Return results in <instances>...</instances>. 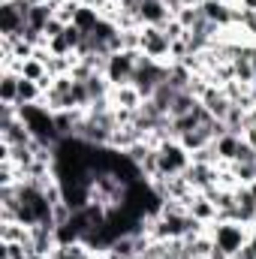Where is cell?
<instances>
[{
  "instance_id": "cell-1",
  "label": "cell",
  "mask_w": 256,
  "mask_h": 259,
  "mask_svg": "<svg viewBox=\"0 0 256 259\" xmlns=\"http://www.w3.org/2000/svg\"><path fill=\"white\" fill-rule=\"evenodd\" d=\"M208 232L214 238V247H220L229 256L241 253L244 244H247V238H250V226H244L238 220H217V223L208 226Z\"/></svg>"
},
{
  "instance_id": "cell-2",
  "label": "cell",
  "mask_w": 256,
  "mask_h": 259,
  "mask_svg": "<svg viewBox=\"0 0 256 259\" xmlns=\"http://www.w3.org/2000/svg\"><path fill=\"white\" fill-rule=\"evenodd\" d=\"M157 160H160V175H184L193 163V154L178 142V139H166L157 148Z\"/></svg>"
},
{
  "instance_id": "cell-3",
  "label": "cell",
  "mask_w": 256,
  "mask_h": 259,
  "mask_svg": "<svg viewBox=\"0 0 256 259\" xmlns=\"http://www.w3.org/2000/svg\"><path fill=\"white\" fill-rule=\"evenodd\" d=\"M166 75H169V64H157V61H151V58L142 55V61L136 66V75H133V84L142 94V100H151L154 91L166 81Z\"/></svg>"
},
{
  "instance_id": "cell-4",
  "label": "cell",
  "mask_w": 256,
  "mask_h": 259,
  "mask_svg": "<svg viewBox=\"0 0 256 259\" xmlns=\"http://www.w3.org/2000/svg\"><path fill=\"white\" fill-rule=\"evenodd\" d=\"M142 61V52H115L109 55L106 61V78L112 88H121V84H133V75H136V66Z\"/></svg>"
},
{
  "instance_id": "cell-5",
  "label": "cell",
  "mask_w": 256,
  "mask_h": 259,
  "mask_svg": "<svg viewBox=\"0 0 256 259\" xmlns=\"http://www.w3.org/2000/svg\"><path fill=\"white\" fill-rule=\"evenodd\" d=\"M139 52H142L145 58L157 61V64H172V58H169L172 39L163 33V27H148V24H142V46H139Z\"/></svg>"
},
{
  "instance_id": "cell-6",
  "label": "cell",
  "mask_w": 256,
  "mask_h": 259,
  "mask_svg": "<svg viewBox=\"0 0 256 259\" xmlns=\"http://www.w3.org/2000/svg\"><path fill=\"white\" fill-rule=\"evenodd\" d=\"M199 103L217 118V121H223L226 115H229V109H232V100L226 97V91L223 88H217V84H208V91L199 97Z\"/></svg>"
},
{
  "instance_id": "cell-7",
  "label": "cell",
  "mask_w": 256,
  "mask_h": 259,
  "mask_svg": "<svg viewBox=\"0 0 256 259\" xmlns=\"http://www.w3.org/2000/svg\"><path fill=\"white\" fill-rule=\"evenodd\" d=\"M217 169L220 166H208V163H190V169L184 172V178L190 181V187L196 193H205L208 187L217 184Z\"/></svg>"
},
{
  "instance_id": "cell-8",
  "label": "cell",
  "mask_w": 256,
  "mask_h": 259,
  "mask_svg": "<svg viewBox=\"0 0 256 259\" xmlns=\"http://www.w3.org/2000/svg\"><path fill=\"white\" fill-rule=\"evenodd\" d=\"M169 18H172V12H169V6H166L163 0H142V3H139V21H142V24H148V27H163Z\"/></svg>"
},
{
  "instance_id": "cell-9",
  "label": "cell",
  "mask_w": 256,
  "mask_h": 259,
  "mask_svg": "<svg viewBox=\"0 0 256 259\" xmlns=\"http://www.w3.org/2000/svg\"><path fill=\"white\" fill-rule=\"evenodd\" d=\"M187 214H190L193 220L205 223V226L217 223V205H214L205 193H193L190 196V202H187Z\"/></svg>"
},
{
  "instance_id": "cell-10",
  "label": "cell",
  "mask_w": 256,
  "mask_h": 259,
  "mask_svg": "<svg viewBox=\"0 0 256 259\" xmlns=\"http://www.w3.org/2000/svg\"><path fill=\"white\" fill-rule=\"evenodd\" d=\"M241 133H232V130H226L220 139H214V154H217V160L220 163H235V157H238V151H241Z\"/></svg>"
},
{
  "instance_id": "cell-11",
  "label": "cell",
  "mask_w": 256,
  "mask_h": 259,
  "mask_svg": "<svg viewBox=\"0 0 256 259\" xmlns=\"http://www.w3.org/2000/svg\"><path fill=\"white\" fill-rule=\"evenodd\" d=\"M109 100H112V106L115 109H130V112H136V109H142V94L136 91V84H121V88H112V94H109Z\"/></svg>"
},
{
  "instance_id": "cell-12",
  "label": "cell",
  "mask_w": 256,
  "mask_h": 259,
  "mask_svg": "<svg viewBox=\"0 0 256 259\" xmlns=\"http://www.w3.org/2000/svg\"><path fill=\"white\" fill-rule=\"evenodd\" d=\"M18 88H21L18 72H0V106H18Z\"/></svg>"
},
{
  "instance_id": "cell-13",
  "label": "cell",
  "mask_w": 256,
  "mask_h": 259,
  "mask_svg": "<svg viewBox=\"0 0 256 259\" xmlns=\"http://www.w3.org/2000/svg\"><path fill=\"white\" fill-rule=\"evenodd\" d=\"M0 241H15L30 250L33 235H30V226H24V223H0Z\"/></svg>"
},
{
  "instance_id": "cell-14",
  "label": "cell",
  "mask_w": 256,
  "mask_h": 259,
  "mask_svg": "<svg viewBox=\"0 0 256 259\" xmlns=\"http://www.w3.org/2000/svg\"><path fill=\"white\" fill-rule=\"evenodd\" d=\"M106 256H109V259H136V256H139L136 235H121V238H115V241L109 244Z\"/></svg>"
},
{
  "instance_id": "cell-15",
  "label": "cell",
  "mask_w": 256,
  "mask_h": 259,
  "mask_svg": "<svg viewBox=\"0 0 256 259\" xmlns=\"http://www.w3.org/2000/svg\"><path fill=\"white\" fill-rule=\"evenodd\" d=\"M232 69H235V81H241V84H253V61H250V46H244V49L235 55Z\"/></svg>"
},
{
  "instance_id": "cell-16",
  "label": "cell",
  "mask_w": 256,
  "mask_h": 259,
  "mask_svg": "<svg viewBox=\"0 0 256 259\" xmlns=\"http://www.w3.org/2000/svg\"><path fill=\"white\" fill-rule=\"evenodd\" d=\"M55 18V9L49 6V3H39V6H30L27 9V27H33V30H46V24Z\"/></svg>"
},
{
  "instance_id": "cell-17",
  "label": "cell",
  "mask_w": 256,
  "mask_h": 259,
  "mask_svg": "<svg viewBox=\"0 0 256 259\" xmlns=\"http://www.w3.org/2000/svg\"><path fill=\"white\" fill-rule=\"evenodd\" d=\"M72 24L88 36V33H94V30H97V24H100V12H97V9H91V6H78V9H75V18H72Z\"/></svg>"
},
{
  "instance_id": "cell-18",
  "label": "cell",
  "mask_w": 256,
  "mask_h": 259,
  "mask_svg": "<svg viewBox=\"0 0 256 259\" xmlns=\"http://www.w3.org/2000/svg\"><path fill=\"white\" fill-rule=\"evenodd\" d=\"M42 88L36 84V81H27V78H21V88H18V106H39L42 103Z\"/></svg>"
},
{
  "instance_id": "cell-19",
  "label": "cell",
  "mask_w": 256,
  "mask_h": 259,
  "mask_svg": "<svg viewBox=\"0 0 256 259\" xmlns=\"http://www.w3.org/2000/svg\"><path fill=\"white\" fill-rule=\"evenodd\" d=\"M196 97H193L190 91H178L175 94V100H172V109H169V115L172 118H181V115H187V112H193L196 109Z\"/></svg>"
},
{
  "instance_id": "cell-20",
  "label": "cell",
  "mask_w": 256,
  "mask_h": 259,
  "mask_svg": "<svg viewBox=\"0 0 256 259\" xmlns=\"http://www.w3.org/2000/svg\"><path fill=\"white\" fill-rule=\"evenodd\" d=\"M18 75H21V78H27V81H39L42 75H49V69H46L42 61L27 58V61H21V64H18Z\"/></svg>"
},
{
  "instance_id": "cell-21",
  "label": "cell",
  "mask_w": 256,
  "mask_h": 259,
  "mask_svg": "<svg viewBox=\"0 0 256 259\" xmlns=\"http://www.w3.org/2000/svg\"><path fill=\"white\" fill-rule=\"evenodd\" d=\"M27 247L15 244V241H0V259H27Z\"/></svg>"
},
{
  "instance_id": "cell-22",
  "label": "cell",
  "mask_w": 256,
  "mask_h": 259,
  "mask_svg": "<svg viewBox=\"0 0 256 259\" xmlns=\"http://www.w3.org/2000/svg\"><path fill=\"white\" fill-rule=\"evenodd\" d=\"M163 33H166V36H169V39L175 42V39H181V36H187V27H184V24H181L178 18H169V21L163 24Z\"/></svg>"
},
{
  "instance_id": "cell-23",
  "label": "cell",
  "mask_w": 256,
  "mask_h": 259,
  "mask_svg": "<svg viewBox=\"0 0 256 259\" xmlns=\"http://www.w3.org/2000/svg\"><path fill=\"white\" fill-rule=\"evenodd\" d=\"M64 30H66V24H64V21H58V18H52V21L46 24V30H42V33H46V39H55V36H61Z\"/></svg>"
},
{
  "instance_id": "cell-24",
  "label": "cell",
  "mask_w": 256,
  "mask_h": 259,
  "mask_svg": "<svg viewBox=\"0 0 256 259\" xmlns=\"http://www.w3.org/2000/svg\"><path fill=\"white\" fill-rule=\"evenodd\" d=\"M78 3H81V6H91V9H97V12H100L109 0H78Z\"/></svg>"
},
{
  "instance_id": "cell-25",
  "label": "cell",
  "mask_w": 256,
  "mask_h": 259,
  "mask_svg": "<svg viewBox=\"0 0 256 259\" xmlns=\"http://www.w3.org/2000/svg\"><path fill=\"white\" fill-rule=\"evenodd\" d=\"M208 259H229V253H223V250H220V247H214V250H211V253H208Z\"/></svg>"
},
{
  "instance_id": "cell-26",
  "label": "cell",
  "mask_w": 256,
  "mask_h": 259,
  "mask_svg": "<svg viewBox=\"0 0 256 259\" xmlns=\"http://www.w3.org/2000/svg\"><path fill=\"white\" fill-rule=\"evenodd\" d=\"M184 6H190V9H202L205 6V0H181Z\"/></svg>"
},
{
  "instance_id": "cell-27",
  "label": "cell",
  "mask_w": 256,
  "mask_h": 259,
  "mask_svg": "<svg viewBox=\"0 0 256 259\" xmlns=\"http://www.w3.org/2000/svg\"><path fill=\"white\" fill-rule=\"evenodd\" d=\"M27 259H52V256H49V253H39V250H30Z\"/></svg>"
},
{
  "instance_id": "cell-28",
  "label": "cell",
  "mask_w": 256,
  "mask_h": 259,
  "mask_svg": "<svg viewBox=\"0 0 256 259\" xmlns=\"http://www.w3.org/2000/svg\"><path fill=\"white\" fill-rule=\"evenodd\" d=\"M250 61H253V81H256V42L250 46Z\"/></svg>"
},
{
  "instance_id": "cell-29",
  "label": "cell",
  "mask_w": 256,
  "mask_h": 259,
  "mask_svg": "<svg viewBox=\"0 0 256 259\" xmlns=\"http://www.w3.org/2000/svg\"><path fill=\"white\" fill-rule=\"evenodd\" d=\"M136 259H145V256H136Z\"/></svg>"
}]
</instances>
